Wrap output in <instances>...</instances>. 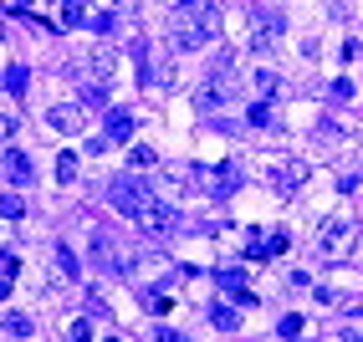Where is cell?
<instances>
[{"label": "cell", "instance_id": "obj_1", "mask_svg": "<svg viewBox=\"0 0 363 342\" xmlns=\"http://www.w3.org/2000/svg\"><path fill=\"white\" fill-rule=\"evenodd\" d=\"M220 31V6L215 0H179L169 10V46L174 51H200Z\"/></svg>", "mask_w": 363, "mask_h": 342}, {"label": "cell", "instance_id": "obj_2", "mask_svg": "<svg viewBox=\"0 0 363 342\" xmlns=\"http://www.w3.org/2000/svg\"><path fill=\"white\" fill-rule=\"evenodd\" d=\"M149 200L153 194L144 189V184H138L133 174H118V179H108V205L118 209V215H128V220H138L149 209Z\"/></svg>", "mask_w": 363, "mask_h": 342}, {"label": "cell", "instance_id": "obj_3", "mask_svg": "<svg viewBox=\"0 0 363 342\" xmlns=\"http://www.w3.org/2000/svg\"><path fill=\"white\" fill-rule=\"evenodd\" d=\"M189 184H194V189H205L210 200H225V194H236L241 174H236V164H194L189 169Z\"/></svg>", "mask_w": 363, "mask_h": 342}, {"label": "cell", "instance_id": "obj_4", "mask_svg": "<svg viewBox=\"0 0 363 342\" xmlns=\"http://www.w3.org/2000/svg\"><path fill=\"white\" fill-rule=\"evenodd\" d=\"M46 123H51V133H87V102H51L46 108Z\"/></svg>", "mask_w": 363, "mask_h": 342}, {"label": "cell", "instance_id": "obj_5", "mask_svg": "<svg viewBox=\"0 0 363 342\" xmlns=\"http://www.w3.org/2000/svg\"><path fill=\"white\" fill-rule=\"evenodd\" d=\"M348 240H353V220L333 215L328 225L317 230V256H322V260H338V256L348 251Z\"/></svg>", "mask_w": 363, "mask_h": 342}, {"label": "cell", "instance_id": "obj_6", "mask_svg": "<svg viewBox=\"0 0 363 342\" xmlns=\"http://www.w3.org/2000/svg\"><path fill=\"white\" fill-rule=\"evenodd\" d=\"M138 230L153 235V240H169V235L179 230V215H174V205H159V200H149V209L138 215Z\"/></svg>", "mask_w": 363, "mask_h": 342}, {"label": "cell", "instance_id": "obj_7", "mask_svg": "<svg viewBox=\"0 0 363 342\" xmlns=\"http://www.w3.org/2000/svg\"><path fill=\"white\" fill-rule=\"evenodd\" d=\"M251 26H256V51L277 46V36L287 31V21H281L277 6H256V10H251Z\"/></svg>", "mask_w": 363, "mask_h": 342}, {"label": "cell", "instance_id": "obj_8", "mask_svg": "<svg viewBox=\"0 0 363 342\" xmlns=\"http://www.w3.org/2000/svg\"><path fill=\"white\" fill-rule=\"evenodd\" d=\"M93 260H97L102 271H113V276H123V271H128V256H123V245L113 240L108 230H97V235H93Z\"/></svg>", "mask_w": 363, "mask_h": 342}, {"label": "cell", "instance_id": "obj_9", "mask_svg": "<svg viewBox=\"0 0 363 342\" xmlns=\"http://www.w3.org/2000/svg\"><path fill=\"white\" fill-rule=\"evenodd\" d=\"M225 102H230V82H215V77H210V82L194 87V108H200V113H220Z\"/></svg>", "mask_w": 363, "mask_h": 342}, {"label": "cell", "instance_id": "obj_10", "mask_svg": "<svg viewBox=\"0 0 363 342\" xmlns=\"http://www.w3.org/2000/svg\"><path fill=\"white\" fill-rule=\"evenodd\" d=\"M113 61H118V57H113V46L97 41L93 51H87V82H108V77H113Z\"/></svg>", "mask_w": 363, "mask_h": 342}, {"label": "cell", "instance_id": "obj_11", "mask_svg": "<svg viewBox=\"0 0 363 342\" xmlns=\"http://www.w3.org/2000/svg\"><path fill=\"white\" fill-rule=\"evenodd\" d=\"M102 138H108V143L133 138V113H128V108H113L108 117H102Z\"/></svg>", "mask_w": 363, "mask_h": 342}, {"label": "cell", "instance_id": "obj_12", "mask_svg": "<svg viewBox=\"0 0 363 342\" xmlns=\"http://www.w3.org/2000/svg\"><path fill=\"white\" fill-rule=\"evenodd\" d=\"M0 164H6V179L16 184V189H26V184H31V174H36V169H31V159H26L21 149H10L6 159H0Z\"/></svg>", "mask_w": 363, "mask_h": 342}, {"label": "cell", "instance_id": "obj_13", "mask_svg": "<svg viewBox=\"0 0 363 342\" xmlns=\"http://www.w3.org/2000/svg\"><path fill=\"white\" fill-rule=\"evenodd\" d=\"M118 21H123V10H113V6L87 10V31H93V36H113V31H118Z\"/></svg>", "mask_w": 363, "mask_h": 342}, {"label": "cell", "instance_id": "obj_14", "mask_svg": "<svg viewBox=\"0 0 363 342\" xmlns=\"http://www.w3.org/2000/svg\"><path fill=\"white\" fill-rule=\"evenodd\" d=\"M220 286H225V292L236 296L241 307H251V301H256V292H245V276H241L236 266H230V271H220Z\"/></svg>", "mask_w": 363, "mask_h": 342}, {"label": "cell", "instance_id": "obj_15", "mask_svg": "<svg viewBox=\"0 0 363 342\" xmlns=\"http://www.w3.org/2000/svg\"><path fill=\"white\" fill-rule=\"evenodd\" d=\"M26 82H31V72H26V67H21V61H10V67H6V72H0V87H6V92H10V97H21V92H26Z\"/></svg>", "mask_w": 363, "mask_h": 342}, {"label": "cell", "instance_id": "obj_16", "mask_svg": "<svg viewBox=\"0 0 363 342\" xmlns=\"http://www.w3.org/2000/svg\"><path fill=\"white\" fill-rule=\"evenodd\" d=\"M0 327H6V337H16V342H26V337H36V322L26 317V312H10V317L0 322Z\"/></svg>", "mask_w": 363, "mask_h": 342}, {"label": "cell", "instance_id": "obj_17", "mask_svg": "<svg viewBox=\"0 0 363 342\" xmlns=\"http://www.w3.org/2000/svg\"><path fill=\"white\" fill-rule=\"evenodd\" d=\"M51 266H57L62 281H77V256L67 251V245H51Z\"/></svg>", "mask_w": 363, "mask_h": 342}, {"label": "cell", "instance_id": "obj_18", "mask_svg": "<svg viewBox=\"0 0 363 342\" xmlns=\"http://www.w3.org/2000/svg\"><path fill=\"white\" fill-rule=\"evenodd\" d=\"M62 26H67V31L72 26H87V6L82 0H62Z\"/></svg>", "mask_w": 363, "mask_h": 342}, {"label": "cell", "instance_id": "obj_19", "mask_svg": "<svg viewBox=\"0 0 363 342\" xmlns=\"http://www.w3.org/2000/svg\"><path fill=\"white\" fill-rule=\"evenodd\" d=\"M236 307H220V301H215V307H210V327H220V332H236Z\"/></svg>", "mask_w": 363, "mask_h": 342}, {"label": "cell", "instance_id": "obj_20", "mask_svg": "<svg viewBox=\"0 0 363 342\" xmlns=\"http://www.w3.org/2000/svg\"><path fill=\"white\" fill-rule=\"evenodd\" d=\"M271 184H277L281 194H297V174H292V164H277V169H271Z\"/></svg>", "mask_w": 363, "mask_h": 342}, {"label": "cell", "instance_id": "obj_21", "mask_svg": "<svg viewBox=\"0 0 363 342\" xmlns=\"http://www.w3.org/2000/svg\"><path fill=\"white\" fill-rule=\"evenodd\" d=\"M77 164H82L77 153H57V184H72L77 179Z\"/></svg>", "mask_w": 363, "mask_h": 342}, {"label": "cell", "instance_id": "obj_22", "mask_svg": "<svg viewBox=\"0 0 363 342\" xmlns=\"http://www.w3.org/2000/svg\"><path fill=\"white\" fill-rule=\"evenodd\" d=\"M0 215H6V220H21V215H26V200H21L16 189H10V194H0Z\"/></svg>", "mask_w": 363, "mask_h": 342}, {"label": "cell", "instance_id": "obj_23", "mask_svg": "<svg viewBox=\"0 0 363 342\" xmlns=\"http://www.w3.org/2000/svg\"><path fill=\"white\" fill-rule=\"evenodd\" d=\"M338 337H343V342H363V312H353V317H343Z\"/></svg>", "mask_w": 363, "mask_h": 342}, {"label": "cell", "instance_id": "obj_24", "mask_svg": "<svg viewBox=\"0 0 363 342\" xmlns=\"http://www.w3.org/2000/svg\"><path fill=\"white\" fill-rule=\"evenodd\" d=\"M251 82H256V92H261V102H266V97H271V92H277V82H281V77L261 67V72H256V77H251Z\"/></svg>", "mask_w": 363, "mask_h": 342}, {"label": "cell", "instance_id": "obj_25", "mask_svg": "<svg viewBox=\"0 0 363 342\" xmlns=\"http://www.w3.org/2000/svg\"><path fill=\"white\" fill-rule=\"evenodd\" d=\"M128 164H133V169H153L159 159H153V149H149V143H138V149L128 153Z\"/></svg>", "mask_w": 363, "mask_h": 342}, {"label": "cell", "instance_id": "obj_26", "mask_svg": "<svg viewBox=\"0 0 363 342\" xmlns=\"http://www.w3.org/2000/svg\"><path fill=\"white\" fill-rule=\"evenodd\" d=\"M277 332L287 337V342H297V337L307 332V322H302V317H281V327H277Z\"/></svg>", "mask_w": 363, "mask_h": 342}, {"label": "cell", "instance_id": "obj_27", "mask_svg": "<svg viewBox=\"0 0 363 342\" xmlns=\"http://www.w3.org/2000/svg\"><path fill=\"white\" fill-rule=\"evenodd\" d=\"M67 337H72V342H93V322H87V317L67 322Z\"/></svg>", "mask_w": 363, "mask_h": 342}, {"label": "cell", "instance_id": "obj_28", "mask_svg": "<svg viewBox=\"0 0 363 342\" xmlns=\"http://www.w3.org/2000/svg\"><path fill=\"white\" fill-rule=\"evenodd\" d=\"M82 97H87V102H97V108H102V102H108V82H82Z\"/></svg>", "mask_w": 363, "mask_h": 342}, {"label": "cell", "instance_id": "obj_29", "mask_svg": "<svg viewBox=\"0 0 363 342\" xmlns=\"http://www.w3.org/2000/svg\"><path fill=\"white\" fill-rule=\"evenodd\" d=\"M245 123H256V128H266V123H271V108H266V102H256V108H251V113H245Z\"/></svg>", "mask_w": 363, "mask_h": 342}, {"label": "cell", "instance_id": "obj_30", "mask_svg": "<svg viewBox=\"0 0 363 342\" xmlns=\"http://www.w3.org/2000/svg\"><path fill=\"white\" fill-rule=\"evenodd\" d=\"M287 245H292V240H287V235L277 230V235H271V240H266V256H287Z\"/></svg>", "mask_w": 363, "mask_h": 342}, {"label": "cell", "instance_id": "obj_31", "mask_svg": "<svg viewBox=\"0 0 363 342\" xmlns=\"http://www.w3.org/2000/svg\"><path fill=\"white\" fill-rule=\"evenodd\" d=\"M333 97L348 102V97H353V82H348V77H338V82H333Z\"/></svg>", "mask_w": 363, "mask_h": 342}, {"label": "cell", "instance_id": "obj_32", "mask_svg": "<svg viewBox=\"0 0 363 342\" xmlns=\"http://www.w3.org/2000/svg\"><path fill=\"white\" fill-rule=\"evenodd\" d=\"M159 342H189L185 332H174V327H159Z\"/></svg>", "mask_w": 363, "mask_h": 342}, {"label": "cell", "instance_id": "obj_33", "mask_svg": "<svg viewBox=\"0 0 363 342\" xmlns=\"http://www.w3.org/2000/svg\"><path fill=\"white\" fill-rule=\"evenodd\" d=\"M10 296V276H0V301H6Z\"/></svg>", "mask_w": 363, "mask_h": 342}, {"label": "cell", "instance_id": "obj_34", "mask_svg": "<svg viewBox=\"0 0 363 342\" xmlns=\"http://www.w3.org/2000/svg\"><path fill=\"white\" fill-rule=\"evenodd\" d=\"M10 6H36V0H10Z\"/></svg>", "mask_w": 363, "mask_h": 342}, {"label": "cell", "instance_id": "obj_35", "mask_svg": "<svg viewBox=\"0 0 363 342\" xmlns=\"http://www.w3.org/2000/svg\"><path fill=\"white\" fill-rule=\"evenodd\" d=\"M0 41H6V16H0Z\"/></svg>", "mask_w": 363, "mask_h": 342}]
</instances>
